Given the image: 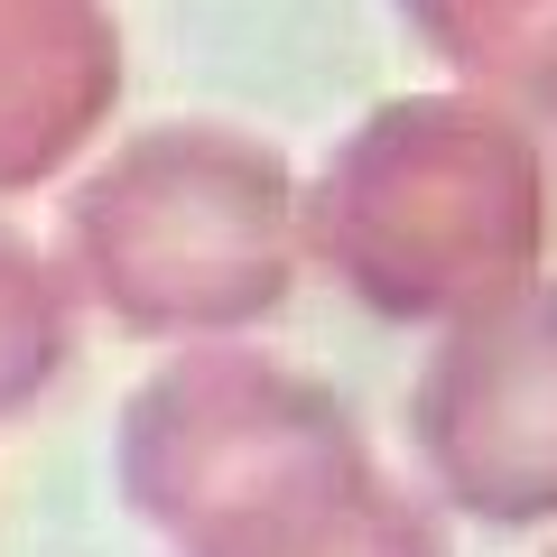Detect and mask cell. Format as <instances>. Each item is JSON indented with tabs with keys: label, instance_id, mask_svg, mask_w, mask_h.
<instances>
[{
	"label": "cell",
	"instance_id": "52a82bcc",
	"mask_svg": "<svg viewBox=\"0 0 557 557\" xmlns=\"http://www.w3.org/2000/svg\"><path fill=\"white\" fill-rule=\"evenodd\" d=\"M391 20L456 75V94L520 121L557 112V0H391Z\"/></svg>",
	"mask_w": 557,
	"mask_h": 557
},
{
	"label": "cell",
	"instance_id": "3957f363",
	"mask_svg": "<svg viewBox=\"0 0 557 557\" xmlns=\"http://www.w3.org/2000/svg\"><path fill=\"white\" fill-rule=\"evenodd\" d=\"M344 456H372L362 418L317 372L251 344H196L121 409V493L177 548Z\"/></svg>",
	"mask_w": 557,
	"mask_h": 557
},
{
	"label": "cell",
	"instance_id": "ba28073f",
	"mask_svg": "<svg viewBox=\"0 0 557 557\" xmlns=\"http://www.w3.org/2000/svg\"><path fill=\"white\" fill-rule=\"evenodd\" d=\"M65 335H75V325H65L57 270L0 223V399L38 391V381L65 362Z\"/></svg>",
	"mask_w": 557,
	"mask_h": 557
},
{
	"label": "cell",
	"instance_id": "5b68a950",
	"mask_svg": "<svg viewBox=\"0 0 557 557\" xmlns=\"http://www.w3.org/2000/svg\"><path fill=\"white\" fill-rule=\"evenodd\" d=\"M121 94L112 0H0V186H38Z\"/></svg>",
	"mask_w": 557,
	"mask_h": 557
},
{
	"label": "cell",
	"instance_id": "6da1fadb",
	"mask_svg": "<svg viewBox=\"0 0 557 557\" xmlns=\"http://www.w3.org/2000/svg\"><path fill=\"white\" fill-rule=\"evenodd\" d=\"M557 186L520 112L483 94H391L298 186V251L391 325H456L548 278Z\"/></svg>",
	"mask_w": 557,
	"mask_h": 557
},
{
	"label": "cell",
	"instance_id": "277c9868",
	"mask_svg": "<svg viewBox=\"0 0 557 557\" xmlns=\"http://www.w3.org/2000/svg\"><path fill=\"white\" fill-rule=\"evenodd\" d=\"M409 456L428 502L483 530L557 520V278L437 325L409 381Z\"/></svg>",
	"mask_w": 557,
	"mask_h": 557
},
{
	"label": "cell",
	"instance_id": "8992f818",
	"mask_svg": "<svg viewBox=\"0 0 557 557\" xmlns=\"http://www.w3.org/2000/svg\"><path fill=\"white\" fill-rule=\"evenodd\" d=\"M177 557H446V530L428 493L391 483L372 456H344L325 474H298L288 493L196 530Z\"/></svg>",
	"mask_w": 557,
	"mask_h": 557
},
{
	"label": "cell",
	"instance_id": "7a4b0ae2",
	"mask_svg": "<svg viewBox=\"0 0 557 557\" xmlns=\"http://www.w3.org/2000/svg\"><path fill=\"white\" fill-rule=\"evenodd\" d=\"M75 270L131 335L233 344L298 288V168L233 121H159L75 186Z\"/></svg>",
	"mask_w": 557,
	"mask_h": 557
},
{
	"label": "cell",
	"instance_id": "9c48e42d",
	"mask_svg": "<svg viewBox=\"0 0 557 557\" xmlns=\"http://www.w3.org/2000/svg\"><path fill=\"white\" fill-rule=\"evenodd\" d=\"M548 131H557V112H548Z\"/></svg>",
	"mask_w": 557,
	"mask_h": 557
}]
</instances>
